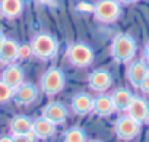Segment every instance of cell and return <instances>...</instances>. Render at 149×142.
I'll return each instance as SVG.
<instances>
[{"mask_svg":"<svg viewBox=\"0 0 149 142\" xmlns=\"http://www.w3.org/2000/svg\"><path fill=\"white\" fill-rule=\"evenodd\" d=\"M5 40H6V35H5V32L0 29V47L3 45V43H5Z\"/></svg>","mask_w":149,"mask_h":142,"instance_id":"83f0119b","label":"cell"},{"mask_svg":"<svg viewBox=\"0 0 149 142\" xmlns=\"http://www.w3.org/2000/svg\"><path fill=\"white\" fill-rule=\"evenodd\" d=\"M137 51V43L130 34H117L110 45V54L117 63H130Z\"/></svg>","mask_w":149,"mask_h":142,"instance_id":"7a4b0ae2","label":"cell"},{"mask_svg":"<svg viewBox=\"0 0 149 142\" xmlns=\"http://www.w3.org/2000/svg\"><path fill=\"white\" fill-rule=\"evenodd\" d=\"M13 98V90L0 79V104H8Z\"/></svg>","mask_w":149,"mask_h":142,"instance_id":"44dd1931","label":"cell"},{"mask_svg":"<svg viewBox=\"0 0 149 142\" xmlns=\"http://www.w3.org/2000/svg\"><path fill=\"white\" fill-rule=\"evenodd\" d=\"M0 142H13V136L12 135H2L0 136Z\"/></svg>","mask_w":149,"mask_h":142,"instance_id":"4316f807","label":"cell"},{"mask_svg":"<svg viewBox=\"0 0 149 142\" xmlns=\"http://www.w3.org/2000/svg\"><path fill=\"white\" fill-rule=\"evenodd\" d=\"M86 142H102V141H100V139H91V141H86Z\"/></svg>","mask_w":149,"mask_h":142,"instance_id":"4dcf8cb0","label":"cell"},{"mask_svg":"<svg viewBox=\"0 0 149 142\" xmlns=\"http://www.w3.org/2000/svg\"><path fill=\"white\" fill-rule=\"evenodd\" d=\"M111 100H113V104L116 107V111H120V113H126L132 100H133V92L129 90V88H117L114 90L111 94H110Z\"/></svg>","mask_w":149,"mask_h":142,"instance_id":"ac0fdd59","label":"cell"},{"mask_svg":"<svg viewBox=\"0 0 149 142\" xmlns=\"http://www.w3.org/2000/svg\"><path fill=\"white\" fill-rule=\"evenodd\" d=\"M56 132H57V126L48 122L47 119H44L42 116L37 117L32 122V135L35 136V139H41V141L50 139L56 135Z\"/></svg>","mask_w":149,"mask_h":142,"instance_id":"2e32d148","label":"cell"},{"mask_svg":"<svg viewBox=\"0 0 149 142\" xmlns=\"http://www.w3.org/2000/svg\"><path fill=\"white\" fill-rule=\"evenodd\" d=\"M66 85V75L60 67L51 66L40 78V90L47 97H54L63 91Z\"/></svg>","mask_w":149,"mask_h":142,"instance_id":"277c9868","label":"cell"},{"mask_svg":"<svg viewBox=\"0 0 149 142\" xmlns=\"http://www.w3.org/2000/svg\"><path fill=\"white\" fill-rule=\"evenodd\" d=\"M38 95H40V88L38 87H35L31 82H24L21 87H18L13 91L12 101L16 106L28 107V106H32L38 100Z\"/></svg>","mask_w":149,"mask_h":142,"instance_id":"52a82bcc","label":"cell"},{"mask_svg":"<svg viewBox=\"0 0 149 142\" xmlns=\"http://www.w3.org/2000/svg\"><path fill=\"white\" fill-rule=\"evenodd\" d=\"M92 106H94V97L88 92H76L70 100V110L79 117L91 114Z\"/></svg>","mask_w":149,"mask_h":142,"instance_id":"7c38bea8","label":"cell"},{"mask_svg":"<svg viewBox=\"0 0 149 142\" xmlns=\"http://www.w3.org/2000/svg\"><path fill=\"white\" fill-rule=\"evenodd\" d=\"M26 57H32L31 45L29 44H21V47H19V60L21 59H26Z\"/></svg>","mask_w":149,"mask_h":142,"instance_id":"603a6c76","label":"cell"},{"mask_svg":"<svg viewBox=\"0 0 149 142\" xmlns=\"http://www.w3.org/2000/svg\"><path fill=\"white\" fill-rule=\"evenodd\" d=\"M66 59L72 66L84 69V67H88L94 63L95 51L89 44H86L84 41H76V43H72L67 45Z\"/></svg>","mask_w":149,"mask_h":142,"instance_id":"3957f363","label":"cell"},{"mask_svg":"<svg viewBox=\"0 0 149 142\" xmlns=\"http://www.w3.org/2000/svg\"><path fill=\"white\" fill-rule=\"evenodd\" d=\"M126 114H129L132 119H134L137 123H149V103L139 95H134Z\"/></svg>","mask_w":149,"mask_h":142,"instance_id":"4fadbf2b","label":"cell"},{"mask_svg":"<svg viewBox=\"0 0 149 142\" xmlns=\"http://www.w3.org/2000/svg\"><path fill=\"white\" fill-rule=\"evenodd\" d=\"M143 60L148 63V66H149V41L145 44V47H143Z\"/></svg>","mask_w":149,"mask_h":142,"instance_id":"484cf974","label":"cell"},{"mask_svg":"<svg viewBox=\"0 0 149 142\" xmlns=\"http://www.w3.org/2000/svg\"><path fill=\"white\" fill-rule=\"evenodd\" d=\"M139 90L143 92V94H146V95H149V73L145 76V79H143V82L140 84V87H139Z\"/></svg>","mask_w":149,"mask_h":142,"instance_id":"d4e9b609","label":"cell"},{"mask_svg":"<svg viewBox=\"0 0 149 142\" xmlns=\"http://www.w3.org/2000/svg\"><path fill=\"white\" fill-rule=\"evenodd\" d=\"M13 142H35V136L32 133H24V135H12Z\"/></svg>","mask_w":149,"mask_h":142,"instance_id":"7402d4cb","label":"cell"},{"mask_svg":"<svg viewBox=\"0 0 149 142\" xmlns=\"http://www.w3.org/2000/svg\"><path fill=\"white\" fill-rule=\"evenodd\" d=\"M32 57L40 62H48L58 53V41L50 32H38L29 43Z\"/></svg>","mask_w":149,"mask_h":142,"instance_id":"6da1fadb","label":"cell"},{"mask_svg":"<svg viewBox=\"0 0 149 142\" xmlns=\"http://www.w3.org/2000/svg\"><path fill=\"white\" fill-rule=\"evenodd\" d=\"M113 85V75L108 69H95L88 75V87L94 92H105Z\"/></svg>","mask_w":149,"mask_h":142,"instance_id":"9c48e42d","label":"cell"},{"mask_svg":"<svg viewBox=\"0 0 149 142\" xmlns=\"http://www.w3.org/2000/svg\"><path fill=\"white\" fill-rule=\"evenodd\" d=\"M19 47L21 44L15 38L6 37L3 45L0 47V63H3V64L16 63L19 60Z\"/></svg>","mask_w":149,"mask_h":142,"instance_id":"9a60e30c","label":"cell"},{"mask_svg":"<svg viewBox=\"0 0 149 142\" xmlns=\"http://www.w3.org/2000/svg\"><path fill=\"white\" fill-rule=\"evenodd\" d=\"M88 136L86 132L81 126H72L64 130L61 136V142H86Z\"/></svg>","mask_w":149,"mask_h":142,"instance_id":"ffe728a7","label":"cell"},{"mask_svg":"<svg viewBox=\"0 0 149 142\" xmlns=\"http://www.w3.org/2000/svg\"><path fill=\"white\" fill-rule=\"evenodd\" d=\"M24 0H0V18L16 19L24 13Z\"/></svg>","mask_w":149,"mask_h":142,"instance_id":"e0dca14e","label":"cell"},{"mask_svg":"<svg viewBox=\"0 0 149 142\" xmlns=\"http://www.w3.org/2000/svg\"><path fill=\"white\" fill-rule=\"evenodd\" d=\"M92 113L98 117H110L116 113V107L113 104V100L108 94L101 92L97 97H94V106Z\"/></svg>","mask_w":149,"mask_h":142,"instance_id":"5bb4252c","label":"cell"},{"mask_svg":"<svg viewBox=\"0 0 149 142\" xmlns=\"http://www.w3.org/2000/svg\"><path fill=\"white\" fill-rule=\"evenodd\" d=\"M92 13L101 24H114L121 16V3L118 0H98L94 5Z\"/></svg>","mask_w":149,"mask_h":142,"instance_id":"5b68a950","label":"cell"},{"mask_svg":"<svg viewBox=\"0 0 149 142\" xmlns=\"http://www.w3.org/2000/svg\"><path fill=\"white\" fill-rule=\"evenodd\" d=\"M148 73L149 66L145 60H132L126 69V78L133 88H139Z\"/></svg>","mask_w":149,"mask_h":142,"instance_id":"30bf717a","label":"cell"},{"mask_svg":"<svg viewBox=\"0 0 149 142\" xmlns=\"http://www.w3.org/2000/svg\"><path fill=\"white\" fill-rule=\"evenodd\" d=\"M38 2H40L41 5H51L54 0H38Z\"/></svg>","mask_w":149,"mask_h":142,"instance_id":"f546056e","label":"cell"},{"mask_svg":"<svg viewBox=\"0 0 149 142\" xmlns=\"http://www.w3.org/2000/svg\"><path fill=\"white\" fill-rule=\"evenodd\" d=\"M0 79L5 84H8L15 91L18 87H21L25 82V70L18 63L6 64V67L2 70V73H0Z\"/></svg>","mask_w":149,"mask_h":142,"instance_id":"8fae6325","label":"cell"},{"mask_svg":"<svg viewBox=\"0 0 149 142\" xmlns=\"http://www.w3.org/2000/svg\"><path fill=\"white\" fill-rule=\"evenodd\" d=\"M76 9L78 10H82V12H92L94 10V5H91V3H88V2H81L78 6H76Z\"/></svg>","mask_w":149,"mask_h":142,"instance_id":"cb8c5ba5","label":"cell"},{"mask_svg":"<svg viewBox=\"0 0 149 142\" xmlns=\"http://www.w3.org/2000/svg\"><path fill=\"white\" fill-rule=\"evenodd\" d=\"M41 116L44 119H47L48 122H51L56 126H61L66 123L67 117H69V110L67 107L60 103V101H50L48 104H45L41 110Z\"/></svg>","mask_w":149,"mask_h":142,"instance_id":"ba28073f","label":"cell"},{"mask_svg":"<svg viewBox=\"0 0 149 142\" xmlns=\"http://www.w3.org/2000/svg\"><path fill=\"white\" fill-rule=\"evenodd\" d=\"M32 119L25 114H16L9 122V132L10 135H24L32 133Z\"/></svg>","mask_w":149,"mask_h":142,"instance_id":"d6986e66","label":"cell"},{"mask_svg":"<svg viewBox=\"0 0 149 142\" xmlns=\"http://www.w3.org/2000/svg\"><path fill=\"white\" fill-rule=\"evenodd\" d=\"M142 125L132 119L129 114L120 116L114 123V133L121 141H132L140 133Z\"/></svg>","mask_w":149,"mask_h":142,"instance_id":"8992f818","label":"cell"},{"mask_svg":"<svg viewBox=\"0 0 149 142\" xmlns=\"http://www.w3.org/2000/svg\"><path fill=\"white\" fill-rule=\"evenodd\" d=\"M120 3H126V5H133V3H137L139 0H118Z\"/></svg>","mask_w":149,"mask_h":142,"instance_id":"f1b7e54d","label":"cell"}]
</instances>
